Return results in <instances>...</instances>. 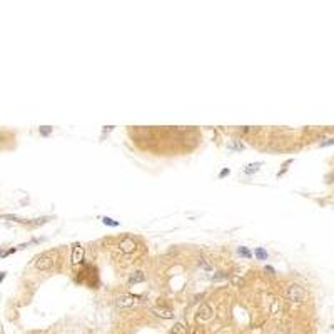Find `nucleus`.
Segmentation results:
<instances>
[{
    "label": "nucleus",
    "mask_w": 334,
    "mask_h": 334,
    "mask_svg": "<svg viewBox=\"0 0 334 334\" xmlns=\"http://www.w3.org/2000/svg\"><path fill=\"white\" fill-rule=\"evenodd\" d=\"M286 297H287V301H291L294 304L302 302L306 299V289L301 284H291L287 287V291H286Z\"/></svg>",
    "instance_id": "f257e3e1"
},
{
    "label": "nucleus",
    "mask_w": 334,
    "mask_h": 334,
    "mask_svg": "<svg viewBox=\"0 0 334 334\" xmlns=\"http://www.w3.org/2000/svg\"><path fill=\"white\" fill-rule=\"evenodd\" d=\"M54 264H55V257L52 252H43L35 257V267L40 271H49L54 267Z\"/></svg>",
    "instance_id": "f03ea898"
},
{
    "label": "nucleus",
    "mask_w": 334,
    "mask_h": 334,
    "mask_svg": "<svg viewBox=\"0 0 334 334\" xmlns=\"http://www.w3.org/2000/svg\"><path fill=\"white\" fill-rule=\"evenodd\" d=\"M119 249L122 251L124 254H130L137 249V241L134 239L132 236H124L119 242Z\"/></svg>",
    "instance_id": "7ed1b4c3"
},
{
    "label": "nucleus",
    "mask_w": 334,
    "mask_h": 334,
    "mask_svg": "<svg viewBox=\"0 0 334 334\" xmlns=\"http://www.w3.org/2000/svg\"><path fill=\"white\" fill-rule=\"evenodd\" d=\"M117 306L119 307H130V306H135L139 302V297L137 296H132V294H124V296L117 297Z\"/></svg>",
    "instance_id": "20e7f679"
},
{
    "label": "nucleus",
    "mask_w": 334,
    "mask_h": 334,
    "mask_svg": "<svg viewBox=\"0 0 334 334\" xmlns=\"http://www.w3.org/2000/svg\"><path fill=\"white\" fill-rule=\"evenodd\" d=\"M212 314H214L212 307H211L207 302H204V304H202V306L199 307V311H197V321H199V322L209 321V319L212 317Z\"/></svg>",
    "instance_id": "39448f33"
},
{
    "label": "nucleus",
    "mask_w": 334,
    "mask_h": 334,
    "mask_svg": "<svg viewBox=\"0 0 334 334\" xmlns=\"http://www.w3.org/2000/svg\"><path fill=\"white\" fill-rule=\"evenodd\" d=\"M84 261V249L80 247L79 244L74 246V249H72V262L74 264H79Z\"/></svg>",
    "instance_id": "423d86ee"
},
{
    "label": "nucleus",
    "mask_w": 334,
    "mask_h": 334,
    "mask_svg": "<svg viewBox=\"0 0 334 334\" xmlns=\"http://www.w3.org/2000/svg\"><path fill=\"white\" fill-rule=\"evenodd\" d=\"M152 312L159 317H164V319H172L174 314L171 309H162V307H152Z\"/></svg>",
    "instance_id": "0eeeda50"
},
{
    "label": "nucleus",
    "mask_w": 334,
    "mask_h": 334,
    "mask_svg": "<svg viewBox=\"0 0 334 334\" xmlns=\"http://www.w3.org/2000/svg\"><path fill=\"white\" fill-rule=\"evenodd\" d=\"M142 281H146V276H144V272H142V271H135V272L130 274V277H129V284L142 282Z\"/></svg>",
    "instance_id": "6e6552de"
},
{
    "label": "nucleus",
    "mask_w": 334,
    "mask_h": 334,
    "mask_svg": "<svg viewBox=\"0 0 334 334\" xmlns=\"http://www.w3.org/2000/svg\"><path fill=\"white\" fill-rule=\"evenodd\" d=\"M261 166H262V162H252V164H247V166L244 167V174H247V176H251V174L257 172Z\"/></svg>",
    "instance_id": "1a4fd4ad"
},
{
    "label": "nucleus",
    "mask_w": 334,
    "mask_h": 334,
    "mask_svg": "<svg viewBox=\"0 0 334 334\" xmlns=\"http://www.w3.org/2000/svg\"><path fill=\"white\" fill-rule=\"evenodd\" d=\"M256 257H257L259 261H266L267 259V251H266L264 247H256Z\"/></svg>",
    "instance_id": "9d476101"
},
{
    "label": "nucleus",
    "mask_w": 334,
    "mask_h": 334,
    "mask_svg": "<svg viewBox=\"0 0 334 334\" xmlns=\"http://www.w3.org/2000/svg\"><path fill=\"white\" fill-rule=\"evenodd\" d=\"M171 332L172 334H186V329H184V326H182L181 322H177V324H174V326H172Z\"/></svg>",
    "instance_id": "9b49d317"
},
{
    "label": "nucleus",
    "mask_w": 334,
    "mask_h": 334,
    "mask_svg": "<svg viewBox=\"0 0 334 334\" xmlns=\"http://www.w3.org/2000/svg\"><path fill=\"white\" fill-rule=\"evenodd\" d=\"M102 222L105 226H114V227L119 226V221H114V219H110V217H102Z\"/></svg>",
    "instance_id": "f8f14e48"
},
{
    "label": "nucleus",
    "mask_w": 334,
    "mask_h": 334,
    "mask_svg": "<svg viewBox=\"0 0 334 334\" xmlns=\"http://www.w3.org/2000/svg\"><path fill=\"white\" fill-rule=\"evenodd\" d=\"M237 252H239L241 256H244V257H247V259H251V256H252L247 247H239V249H237Z\"/></svg>",
    "instance_id": "ddd939ff"
},
{
    "label": "nucleus",
    "mask_w": 334,
    "mask_h": 334,
    "mask_svg": "<svg viewBox=\"0 0 334 334\" xmlns=\"http://www.w3.org/2000/svg\"><path fill=\"white\" fill-rule=\"evenodd\" d=\"M229 149H232V151H241V149H244V146L239 142H234V144H229Z\"/></svg>",
    "instance_id": "4468645a"
},
{
    "label": "nucleus",
    "mask_w": 334,
    "mask_h": 334,
    "mask_svg": "<svg viewBox=\"0 0 334 334\" xmlns=\"http://www.w3.org/2000/svg\"><path fill=\"white\" fill-rule=\"evenodd\" d=\"M52 132V127L50 125H45V127H40V134L42 135H49Z\"/></svg>",
    "instance_id": "2eb2a0df"
},
{
    "label": "nucleus",
    "mask_w": 334,
    "mask_h": 334,
    "mask_svg": "<svg viewBox=\"0 0 334 334\" xmlns=\"http://www.w3.org/2000/svg\"><path fill=\"white\" fill-rule=\"evenodd\" d=\"M227 176H229V169H222L221 174H219V177H221V179H224V177H227Z\"/></svg>",
    "instance_id": "dca6fc26"
},
{
    "label": "nucleus",
    "mask_w": 334,
    "mask_h": 334,
    "mask_svg": "<svg viewBox=\"0 0 334 334\" xmlns=\"http://www.w3.org/2000/svg\"><path fill=\"white\" fill-rule=\"evenodd\" d=\"M266 272H271V274H274V267H271V266H266Z\"/></svg>",
    "instance_id": "f3484780"
},
{
    "label": "nucleus",
    "mask_w": 334,
    "mask_h": 334,
    "mask_svg": "<svg viewBox=\"0 0 334 334\" xmlns=\"http://www.w3.org/2000/svg\"><path fill=\"white\" fill-rule=\"evenodd\" d=\"M5 277V272H0V282H2V279Z\"/></svg>",
    "instance_id": "a211bd4d"
}]
</instances>
